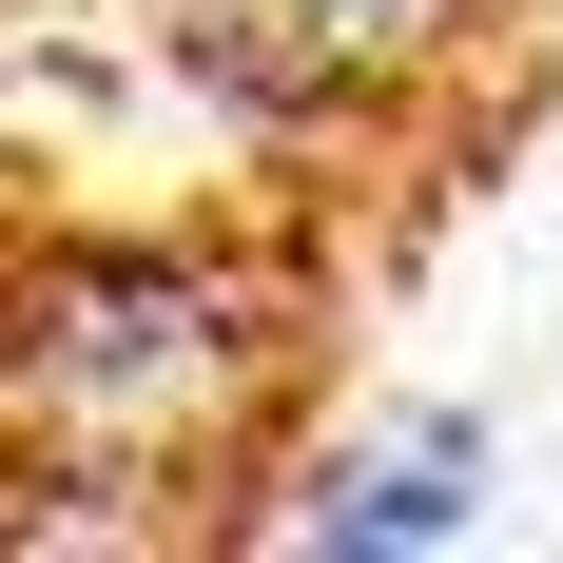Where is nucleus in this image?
<instances>
[{
  "label": "nucleus",
  "instance_id": "f257e3e1",
  "mask_svg": "<svg viewBox=\"0 0 563 563\" xmlns=\"http://www.w3.org/2000/svg\"><path fill=\"white\" fill-rule=\"evenodd\" d=\"M486 0H175V58L253 117H389L466 58Z\"/></svg>",
  "mask_w": 563,
  "mask_h": 563
}]
</instances>
